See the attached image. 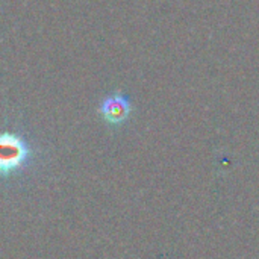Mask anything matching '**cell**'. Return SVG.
<instances>
[{
    "mask_svg": "<svg viewBox=\"0 0 259 259\" xmlns=\"http://www.w3.org/2000/svg\"><path fill=\"white\" fill-rule=\"evenodd\" d=\"M97 112L108 126L120 127L131 120L134 114V102L129 94L121 90H115L102 97Z\"/></svg>",
    "mask_w": 259,
    "mask_h": 259,
    "instance_id": "obj_2",
    "label": "cell"
},
{
    "mask_svg": "<svg viewBox=\"0 0 259 259\" xmlns=\"http://www.w3.org/2000/svg\"><path fill=\"white\" fill-rule=\"evenodd\" d=\"M35 150L27 137L15 129H0V178H11L30 165Z\"/></svg>",
    "mask_w": 259,
    "mask_h": 259,
    "instance_id": "obj_1",
    "label": "cell"
}]
</instances>
